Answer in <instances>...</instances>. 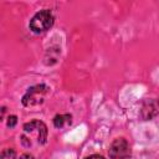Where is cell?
Returning a JSON list of instances; mask_svg holds the SVG:
<instances>
[{"instance_id":"6da1fadb","label":"cell","mask_w":159,"mask_h":159,"mask_svg":"<svg viewBox=\"0 0 159 159\" xmlns=\"http://www.w3.org/2000/svg\"><path fill=\"white\" fill-rule=\"evenodd\" d=\"M53 21H55V17L52 11L45 9V10H40L32 16L29 26L34 34H42L53 25Z\"/></svg>"},{"instance_id":"7a4b0ae2","label":"cell","mask_w":159,"mask_h":159,"mask_svg":"<svg viewBox=\"0 0 159 159\" xmlns=\"http://www.w3.org/2000/svg\"><path fill=\"white\" fill-rule=\"evenodd\" d=\"M47 91H48V87L46 84H36L30 87L22 97V104L26 107H30V106H37L42 103Z\"/></svg>"},{"instance_id":"3957f363","label":"cell","mask_w":159,"mask_h":159,"mask_svg":"<svg viewBox=\"0 0 159 159\" xmlns=\"http://www.w3.org/2000/svg\"><path fill=\"white\" fill-rule=\"evenodd\" d=\"M109 159H130V147L127 139L117 138L109 145Z\"/></svg>"},{"instance_id":"277c9868","label":"cell","mask_w":159,"mask_h":159,"mask_svg":"<svg viewBox=\"0 0 159 159\" xmlns=\"http://www.w3.org/2000/svg\"><path fill=\"white\" fill-rule=\"evenodd\" d=\"M159 114V101L155 98L145 99L140 108V118L143 120H150Z\"/></svg>"},{"instance_id":"5b68a950","label":"cell","mask_w":159,"mask_h":159,"mask_svg":"<svg viewBox=\"0 0 159 159\" xmlns=\"http://www.w3.org/2000/svg\"><path fill=\"white\" fill-rule=\"evenodd\" d=\"M71 114H57L53 117V125L56 128H62L66 124H71Z\"/></svg>"},{"instance_id":"8992f818","label":"cell","mask_w":159,"mask_h":159,"mask_svg":"<svg viewBox=\"0 0 159 159\" xmlns=\"http://www.w3.org/2000/svg\"><path fill=\"white\" fill-rule=\"evenodd\" d=\"M37 132H39V143L45 144L47 139V127L43 122L37 120Z\"/></svg>"},{"instance_id":"52a82bcc","label":"cell","mask_w":159,"mask_h":159,"mask_svg":"<svg viewBox=\"0 0 159 159\" xmlns=\"http://www.w3.org/2000/svg\"><path fill=\"white\" fill-rule=\"evenodd\" d=\"M16 157V153L12 148H7V149H4L1 152V157L0 159H15Z\"/></svg>"},{"instance_id":"ba28073f","label":"cell","mask_w":159,"mask_h":159,"mask_svg":"<svg viewBox=\"0 0 159 159\" xmlns=\"http://www.w3.org/2000/svg\"><path fill=\"white\" fill-rule=\"evenodd\" d=\"M16 123H17V117L16 116H9L7 117V127H10V128H14L15 125H16Z\"/></svg>"},{"instance_id":"9c48e42d","label":"cell","mask_w":159,"mask_h":159,"mask_svg":"<svg viewBox=\"0 0 159 159\" xmlns=\"http://www.w3.org/2000/svg\"><path fill=\"white\" fill-rule=\"evenodd\" d=\"M84 159H104L102 155H98V154H92L89 157H86Z\"/></svg>"},{"instance_id":"30bf717a","label":"cell","mask_w":159,"mask_h":159,"mask_svg":"<svg viewBox=\"0 0 159 159\" xmlns=\"http://www.w3.org/2000/svg\"><path fill=\"white\" fill-rule=\"evenodd\" d=\"M20 159H34V157H32L31 154H27V153H26V154H22V155L20 157Z\"/></svg>"}]
</instances>
